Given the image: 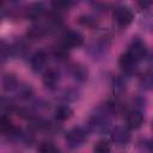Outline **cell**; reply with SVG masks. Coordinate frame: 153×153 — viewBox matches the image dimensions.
I'll list each match as a JSON object with an SVG mask.
<instances>
[{"instance_id":"1","label":"cell","mask_w":153,"mask_h":153,"mask_svg":"<svg viewBox=\"0 0 153 153\" xmlns=\"http://www.w3.org/2000/svg\"><path fill=\"white\" fill-rule=\"evenodd\" d=\"M109 115L110 112L104 108V109H99L96 111V114H92L90 120H88V128L92 131L96 133H104L106 131L108 127H109Z\"/></svg>"},{"instance_id":"2","label":"cell","mask_w":153,"mask_h":153,"mask_svg":"<svg viewBox=\"0 0 153 153\" xmlns=\"http://www.w3.org/2000/svg\"><path fill=\"white\" fill-rule=\"evenodd\" d=\"M86 139H87V131L81 127H74L69 129L65 135L66 143L69 148H78L82 146Z\"/></svg>"},{"instance_id":"3","label":"cell","mask_w":153,"mask_h":153,"mask_svg":"<svg viewBox=\"0 0 153 153\" xmlns=\"http://www.w3.org/2000/svg\"><path fill=\"white\" fill-rule=\"evenodd\" d=\"M114 23L120 27H127L134 20V12L127 6H118L114 10Z\"/></svg>"},{"instance_id":"4","label":"cell","mask_w":153,"mask_h":153,"mask_svg":"<svg viewBox=\"0 0 153 153\" xmlns=\"http://www.w3.org/2000/svg\"><path fill=\"white\" fill-rule=\"evenodd\" d=\"M61 44H63L67 49L79 48L84 44V37L76 30H66L61 36Z\"/></svg>"},{"instance_id":"5","label":"cell","mask_w":153,"mask_h":153,"mask_svg":"<svg viewBox=\"0 0 153 153\" xmlns=\"http://www.w3.org/2000/svg\"><path fill=\"white\" fill-rule=\"evenodd\" d=\"M130 56L136 60L137 62H141L142 60H145L147 57V48H146V44L142 39L140 38H134L127 50Z\"/></svg>"},{"instance_id":"6","label":"cell","mask_w":153,"mask_h":153,"mask_svg":"<svg viewBox=\"0 0 153 153\" xmlns=\"http://www.w3.org/2000/svg\"><path fill=\"white\" fill-rule=\"evenodd\" d=\"M110 137L111 141L115 142L116 145H127L130 141V131L129 128L126 126H117L111 129L110 131Z\"/></svg>"},{"instance_id":"7","label":"cell","mask_w":153,"mask_h":153,"mask_svg":"<svg viewBox=\"0 0 153 153\" xmlns=\"http://www.w3.org/2000/svg\"><path fill=\"white\" fill-rule=\"evenodd\" d=\"M109 41L106 38L103 39H98L96 42H93L90 47H88V54L91 55L92 59H102L109 50Z\"/></svg>"},{"instance_id":"8","label":"cell","mask_w":153,"mask_h":153,"mask_svg":"<svg viewBox=\"0 0 153 153\" xmlns=\"http://www.w3.org/2000/svg\"><path fill=\"white\" fill-rule=\"evenodd\" d=\"M137 61L136 60H134L131 56H130V54L128 53V51H126V53H123L121 56H120V59H118V66H120V68H121V71L124 73V74H133V73H135V71H136V68H137Z\"/></svg>"},{"instance_id":"9","label":"cell","mask_w":153,"mask_h":153,"mask_svg":"<svg viewBox=\"0 0 153 153\" xmlns=\"http://www.w3.org/2000/svg\"><path fill=\"white\" fill-rule=\"evenodd\" d=\"M48 63V55L44 50H37L36 53L32 54L30 59V65L33 72L39 73L42 72Z\"/></svg>"},{"instance_id":"10","label":"cell","mask_w":153,"mask_h":153,"mask_svg":"<svg viewBox=\"0 0 153 153\" xmlns=\"http://www.w3.org/2000/svg\"><path fill=\"white\" fill-rule=\"evenodd\" d=\"M145 122L143 115L139 109L130 110L126 114V124L129 129H139Z\"/></svg>"},{"instance_id":"11","label":"cell","mask_w":153,"mask_h":153,"mask_svg":"<svg viewBox=\"0 0 153 153\" xmlns=\"http://www.w3.org/2000/svg\"><path fill=\"white\" fill-rule=\"evenodd\" d=\"M43 85L48 88H55L60 81V72L56 68H48L44 71L42 76Z\"/></svg>"},{"instance_id":"12","label":"cell","mask_w":153,"mask_h":153,"mask_svg":"<svg viewBox=\"0 0 153 153\" xmlns=\"http://www.w3.org/2000/svg\"><path fill=\"white\" fill-rule=\"evenodd\" d=\"M71 74L79 82H85L88 78V69L81 63H74L71 67Z\"/></svg>"},{"instance_id":"13","label":"cell","mask_w":153,"mask_h":153,"mask_svg":"<svg viewBox=\"0 0 153 153\" xmlns=\"http://www.w3.org/2000/svg\"><path fill=\"white\" fill-rule=\"evenodd\" d=\"M72 115H73V110L67 104L59 105L54 111V116H55V120L57 122H65V121L69 120L72 117Z\"/></svg>"},{"instance_id":"14","label":"cell","mask_w":153,"mask_h":153,"mask_svg":"<svg viewBox=\"0 0 153 153\" xmlns=\"http://www.w3.org/2000/svg\"><path fill=\"white\" fill-rule=\"evenodd\" d=\"M44 12H45V8L42 4H32L25 10V17L31 20H36L41 18L44 14Z\"/></svg>"},{"instance_id":"15","label":"cell","mask_w":153,"mask_h":153,"mask_svg":"<svg viewBox=\"0 0 153 153\" xmlns=\"http://www.w3.org/2000/svg\"><path fill=\"white\" fill-rule=\"evenodd\" d=\"M139 86L145 91L153 90V71H146L139 76Z\"/></svg>"},{"instance_id":"16","label":"cell","mask_w":153,"mask_h":153,"mask_svg":"<svg viewBox=\"0 0 153 153\" xmlns=\"http://www.w3.org/2000/svg\"><path fill=\"white\" fill-rule=\"evenodd\" d=\"M19 85H20V82L18 81V79L14 74L10 73V74L4 75V78H2V88H4V91H7V92L16 91Z\"/></svg>"},{"instance_id":"17","label":"cell","mask_w":153,"mask_h":153,"mask_svg":"<svg viewBox=\"0 0 153 153\" xmlns=\"http://www.w3.org/2000/svg\"><path fill=\"white\" fill-rule=\"evenodd\" d=\"M45 33H47V29L43 25H33V26H31L27 30V33L26 35L31 39H37V38L43 37Z\"/></svg>"},{"instance_id":"18","label":"cell","mask_w":153,"mask_h":153,"mask_svg":"<svg viewBox=\"0 0 153 153\" xmlns=\"http://www.w3.org/2000/svg\"><path fill=\"white\" fill-rule=\"evenodd\" d=\"M68 50L69 49H67L63 44H59V45H56L55 48H54V50H53V55H54V57L57 60V61H66L67 59H68Z\"/></svg>"},{"instance_id":"19","label":"cell","mask_w":153,"mask_h":153,"mask_svg":"<svg viewBox=\"0 0 153 153\" xmlns=\"http://www.w3.org/2000/svg\"><path fill=\"white\" fill-rule=\"evenodd\" d=\"M38 153H60V148L50 141H44L38 146Z\"/></svg>"},{"instance_id":"20","label":"cell","mask_w":153,"mask_h":153,"mask_svg":"<svg viewBox=\"0 0 153 153\" xmlns=\"http://www.w3.org/2000/svg\"><path fill=\"white\" fill-rule=\"evenodd\" d=\"M111 143L108 140H99L93 146V153H110Z\"/></svg>"},{"instance_id":"21","label":"cell","mask_w":153,"mask_h":153,"mask_svg":"<svg viewBox=\"0 0 153 153\" xmlns=\"http://www.w3.org/2000/svg\"><path fill=\"white\" fill-rule=\"evenodd\" d=\"M16 91H17V96L19 99H29L33 93L30 85H19Z\"/></svg>"},{"instance_id":"22","label":"cell","mask_w":153,"mask_h":153,"mask_svg":"<svg viewBox=\"0 0 153 153\" xmlns=\"http://www.w3.org/2000/svg\"><path fill=\"white\" fill-rule=\"evenodd\" d=\"M126 87H127V82L124 79L122 78H116L114 79V82H112V88H114V92L116 94H122L124 91H126Z\"/></svg>"},{"instance_id":"23","label":"cell","mask_w":153,"mask_h":153,"mask_svg":"<svg viewBox=\"0 0 153 153\" xmlns=\"http://www.w3.org/2000/svg\"><path fill=\"white\" fill-rule=\"evenodd\" d=\"M78 22H79L81 25L87 26V27H93V26L97 25V20H96L94 18L90 17V16H81Z\"/></svg>"},{"instance_id":"24","label":"cell","mask_w":153,"mask_h":153,"mask_svg":"<svg viewBox=\"0 0 153 153\" xmlns=\"http://www.w3.org/2000/svg\"><path fill=\"white\" fill-rule=\"evenodd\" d=\"M53 5L59 8V10H63V8H68L69 6L73 5V2H66V1H57V2H53Z\"/></svg>"},{"instance_id":"25","label":"cell","mask_w":153,"mask_h":153,"mask_svg":"<svg viewBox=\"0 0 153 153\" xmlns=\"http://www.w3.org/2000/svg\"><path fill=\"white\" fill-rule=\"evenodd\" d=\"M147 149L149 151V153H153V140L148 141V143H147Z\"/></svg>"},{"instance_id":"26","label":"cell","mask_w":153,"mask_h":153,"mask_svg":"<svg viewBox=\"0 0 153 153\" xmlns=\"http://www.w3.org/2000/svg\"><path fill=\"white\" fill-rule=\"evenodd\" d=\"M148 63H149V66H152V67H153V54H151V55H149V59H148Z\"/></svg>"}]
</instances>
